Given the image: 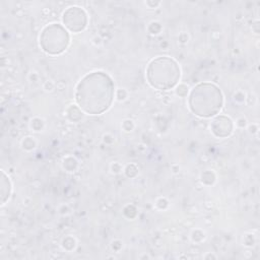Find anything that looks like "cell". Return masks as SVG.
Wrapping results in <instances>:
<instances>
[{
  "label": "cell",
  "mask_w": 260,
  "mask_h": 260,
  "mask_svg": "<svg viewBox=\"0 0 260 260\" xmlns=\"http://www.w3.org/2000/svg\"><path fill=\"white\" fill-rule=\"evenodd\" d=\"M114 99V82L105 72L86 74L77 84L75 101L86 114L99 115L106 112Z\"/></svg>",
  "instance_id": "obj_1"
},
{
  "label": "cell",
  "mask_w": 260,
  "mask_h": 260,
  "mask_svg": "<svg viewBox=\"0 0 260 260\" xmlns=\"http://www.w3.org/2000/svg\"><path fill=\"white\" fill-rule=\"evenodd\" d=\"M188 104L191 112L196 116L210 118L220 111L223 98L220 89L215 84L203 82L192 89Z\"/></svg>",
  "instance_id": "obj_2"
},
{
  "label": "cell",
  "mask_w": 260,
  "mask_h": 260,
  "mask_svg": "<svg viewBox=\"0 0 260 260\" xmlns=\"http://www.w3.org/2000/svg\"><path fill=\"white\" fill-rule=\"evenodd\" d=\"M181 71L178 63L169 57H157L147 66L146 78L148 83L156 89L168 90L179 81Z\"/></svg>",
  "instance_id": "obj_3"
},
{
  "label": "cell",
  "mask_w": 260,
  "mask_h": 260,
  "mask_svg": "<svg viewBox=\"0 0 260 260\" xmlns=\"http://www.w3.org/2000/svg\"><path fill=\"white\" fill-rule=\"evenodd\" d=\"M70 42L68 31L59 23H51L47 25L40 36V45L44 52L50 55H58L63 53Z\"/></svg>",
  "instance_id": "obj_4"
},
{
  "label": "cell",
  "mask_w": 260,
  "mask_h": 260,
  "mask_svg": "<svg viewBox=\"0 0 260 260\" xmlns=\"http://www.w3.org/2000/svg\"><path fill=\"white\" fill-rule=\"evenodd\" d=\"M62 20L65 27L70 31L79 32L83 30L87 24V15L82 8L72 6L64 11Z\"/></svg>",
  "instance_id": "obj_5"
},
{
  "label": "cell",
  "mask_w": 260,
  "mask_h": 260,
  "mask_svg": "<svg viewBox=\"0 0 260 260\" xmlns=\"http://www.w3.org/2000/svg\"><path fill=\"white\" fill-rule=\"evenodd\" d=\"M211 130L217 137L223 138L229 136L233 131V123L225 116L216 117L211 123Z\"/></svg>",
  "instance_id": "obj_6"
},
{
  "label": "cell",
  "mask_w": 260,
  "mask_h": 260,
  "mask_svg": "<svg viewBox=\"0 0 260 260\" xmlns=\"http://www.w3.org/2000/svg\"><path fill=\"white\" fill-rule=\"evenodd\" d=\"M11 192V185L8 177L1 172V203H5L6 200L9 198Z\"/></svg>",
  "instance_id": "obj_7"
}]
</instances>
